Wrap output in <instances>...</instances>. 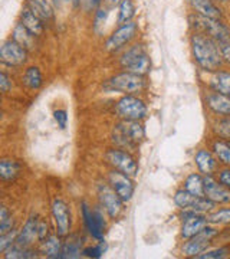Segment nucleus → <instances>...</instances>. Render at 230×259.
I'll return each mask as SVG.
<instances>
[{
  "instance_id": "1",
  "label": "nucleus",
  "mask_w": 230,
  "mask_h": 259,
  "mask_svg": "<svg viewBox=\"0 0 230 259\" xmlns=\"http://www.w3.org/2000/svg\"><path fill=\"white\" fill-rule=\"evenodd\" d=\"M190 47L194 62L202 71L213 74L221 69L224 61L221 58L220 47L214 39L202 32H193L190 36Z\"/></svg>"
},
{
  "instance_id": "2",
  "label": "nucleus",
  "mask_w": 230,
  "mask_h": 259,
  "mask_svg": "<svg viewBox=\"0 0 230 259\" xmlns=\"http://www.w3.org/2000/svg\"><path fill=\"white\" fill-rule=\"evenodd\" d=\"M146 137L144 127L140 124V121H125L122 120L112 130V141L115 146L124 150H134L141 144V141Z\"/></svg>"
},
{
  "instance_id": "3",
  "label": "nucleus",
  "mask_w": 230,
  "mask_h": 259,
  "mask_svg": "<svg viewBox=\"0 0 230 259\" xmlns=\"http://www.w3.org/2000/svg\"><path fill=\"white\" fill-rule=\"evenodd\" d=\"M190 25L194 28V32H202L214 39L217 44L230 40V29L221 22V19L207 18L194 12L190 15Z\"/></svg>"
},
{
  "instance_id": "4",
  "label": "nucleus",
  "mask_w": 230,
  "mask_h": 259,
  "mask_svg": "<svg viewBox=\"0 0 230 259\" xmlns=\"http://www.w3.org/2000/svg\"><path fill=\"white\" fill-rule=\"evenodd\" d=\"M120 65L124 71L141 76L147 75L151 71V59L144 45H134L127 49L120 58Z\"/></svg>"
},
{
  "instance_id": "5",
  "label": "nucleus",
  "mask_w": 230,
  "mask_h": 259,
  "mask_svg": "<svg viewBox=\"0 0 230 259\" xmlns=\"http://www.w3.org/2000/svg\"><path fill=\"white\" fill-rule=\"evenodd\" d=\"M217 236H219L217 228L213 225H207L199 235L184 242V245L181 246V253L186 258H197L199 255H202L203 252L210 248L212 242Z\"/></svg>"
},
{
  "instance_id": "6",
  "label": "nucleus",
  "mask_w": 230,
  "mask_h": 259,
  "mask_svg": "<svg viewBox=\"0 0 230 259\" xmlns=\"http://www.w3.org/2000/svg\"><path fill=\"white\" fill-rule=\"evenodd\" d=\"M144 87H146L144 76L132 74V72H128V71H124L121 74L114 75L107 82V88L110 91L122 93L125 95L140 93V91H143Z\"/></svg>"
},
{
  "instance_id": "7",
  "label": "nucleus",
  "mask_w": 230,
  "mask_h": 259,
  "mask_svg": "<svg viewBox=\"0 0 230 259\" xmlns=\"http://www.w3.org/2000/svg\"><path fill=\"white\" fill-rule=\"evenodd\" d=\"M115 111H117L121 120L141 121L147 117V105L138 97L128 94L117 102Z\"/></svg>"
},
{
  "instance_id": "8",
  "label": "nucleus",
  "mask_w": 230,
  "mask_h": 259,
  "mask_svg": "<svg viewBox=\"0 0 230 259\" xmlns=\"http://www.w3.org/2000/svg\"><path fill=\"white\" fill-rule=\"evenodd\" d=\"M105 158L115 170L122 171L127 176L135 177L138 175V163L128 151H124L121 148H111L107 151Z\"/></svg>"
},
{
  "instance_id": "9",
  "label": "nucleus",
  "mask_w": 230,
  "mask_h": 259,
  "mask_svg": "<svg viewBox=\"0 0 230 259\" xmlns=\"http://www.w3.org/2000/svg\"><path fill=\"white\" fill-rule=\"evenodd\" d=\"M98 199L101 207L107 212L111 219H118L124 212V202L121 197L115 193V190L111 187V185H100L98 186Z\"/></svg>"
},
{
  "instance_id": "10",
  "label": "nucleus",
  "mask_w": 230,
  "mask_h": 259,
  "mask_svg": "<svg viewBox=\"0 0 230 259\" xmlns=\"http://www.w3.org/2000/svg\"><path fill=\"white\" fill-rule=\"evenodd\" d=\"M181 219H183V222H181L180 235L184 241L199 235L207 225H210L207 221V214L197 213L194 210H183Z\"/></svg>"
},
{
  "instance_id": "11",
  "label": "nucleus",
  "mask_w": 230,
  "mask_h": 259,
  "mask_svg": "<svg viewBox=\"0 0 230 259\" xmlns=\"http://www.w3.org/2000/svg\"><path fill=\"white\" fill-rule=\"evenodd\" d=\"M28 49L20 47L13 39H8L0 48V61L8 66H22L28 61Z\"/></svg>"
},
{
  "instance_id": "12",
  "label": "nucleus",
  "mask_w": 230,
  "mask_h": 259,
  "mask_svg": "<svg viewBox=\"0 0 230 259\" xmlns=\"http://www.w3.org/2000/svg\"><path fill=\"white\" fill-rule=\"evenodd\" d=\"M82 219L86 231L89 232L94 239L102 242L104 241V232H105V221L100 209L92 210L86 203H82Z\"/></svg>"
},
{
  "instance_id": "13",
  "label": "nucleus",
  "mask_w": 230,
  "mask_h": 259,
  "mask_svg": "<svg viewBox=\"0 0 230 259\" xmlns=\"http://www.w3.org/2000/svg\"><path fill=\"white\" fill-rule=\"evenodd\" d=\"M137 32L138 25L134 20L121 25L120 28L117 29V30H114L110 35V37L107 39V42H105L107 51H117V49H120L124 45L129 44L134 37L137 36Z\"/></svg>"
},
{
  "instance_id": "14",
  "label": "nucleus",
  "mask_w": 230,
  "mask_h": 259,
  "mask_svg": "<svg viewBox=\"0 0 230 259\" xmlns=\"http://www.w3.org/2000/svg\"><path fill=\"white\" fill-rule=\"evenodd\" d=\"M131 179L132 177L127 176V175H124L122 171H118V170H112L110 176H108V182H110L111 187L115 190V193L120 196L121 200L124 203L129 202L132 199V196H134L135 187H134V183H132Z\"/></svg>"
},
{
  "instance_id": "15",
  "label": "nucleus",
  "mask_w": 230,
  "mask_h": 259,
  "mask_svg": "<svg viewBox=\"0 0 230 259\" xmlns=\"http://www.w3.org/2000/svg\"><path fill=\"white\" fill-rule=\"evenodd\" d=\"M204 196L216 204L230 203V190L214 176H204Z\"/></svg>"
},
{
  "instance_id": "16",
  "label": "nucleus",
  "mask_w": 230,
  "mask_h": 259,
  "mask_svg": "<svg viewBox=\"0 0 230 259\" xmlns=\"http://www.w3.org/2000/svg\"><path fill=\"white\" fill-rule=\"evenodd\" d=\"M52 216L56 225V233L61 238H66L71 231V212L64 200L56 199L52 204Z\"/></svg>"
},
{
  "instance_id": "17",
  "label": "nucleus",
  "mask_w": 230,
  "mask_h": 259,
  "mask_svg": "<svg viewBox=\"0 0 230 259\" xmlns=\"http://www.w3.org/2000/svg\"><path fill=\"white\" fill-rule=\"evenodd\" d=\"M194 164L203 176H214L216 171L219 170V160L213 154L212 150L207 148H199L196 151Z\"/></svg>"
},
{
  "instance_id": "18",
  "label": "nucleus",
  "mask_w": 230,
  "mask_h": 259,
  "mask_svg": "<svg viewBox=\"0 0 230 259\" xmlns=\"http://www.w3.org/2000/svg\"><path fill=\"white\" fill-rule=\"evenodd\" d=\"M204 101L213 114L219 117H230V97L210 90L206 94Z\"/></svg>"
},
{
  "instance_id": "19",
  "label": "nucleus",
  "mask_w": 230,
  "mask_h": 259,
  "mask_svg": "<svg viewBox=\"0 0 230 259\" xmlns=\"http://www.w3.org/2000/svg\"><path fill=\"white\" fill-rule=\"evenodd\" d=\"M20 23H23V26L29 29L35 36H40L45 30V20L39 18L36 13L30 8H28L26 5L20 12Z\"/></svg>"
},
{
  "instance_id": "20",
  "label": "nucleus",
  "mask_w": 230,
  "mask_h": 259,
  "mask_svg": "<svg viewBox=\"0 0 230 259\" xmlns=\"http://www.w3.org/2000/svg\"><path fill=\"white\" fill-rule=\"evenodd\" d=\"M37 225L39 222L35 218H29L26 223L23 225V228L18 232L15 243L23 248H29L35 242V239H37Z\"/></svg>"
},
{
  "instance_id": "21",
  "label": "nucleus",
  "mask_w": 230,
  "mask_h": 259,
  "mask_svg": "<svg viewBox=\"0 0 230 259\" xmlns=\"http://www.w3.org/2000/svg\"><path fill=\"white\" fill-rule=\"evenodd\" d=\"M187 2L193 8L194 12L199 13V15L214 19L223 18V13H221L220 8L216 5L214 0H187Z\"/></svg>"
},
{
  "instance_id": "22",
  "label": "nucleus",
  "mask_w": 230,
  "mask_h": 259,
  "mask_svg": "<svg viewBox=\"0 0 230 259\" xmlns=\"http://www.w3.org/2000/svg\"><path fill=\"white\" fill-rule=\"evenodd\" d=\"M36 37L37 36H35L29 29L23 26V23L18 22L16 26L12 30V37L10 39L18 42L19 45L23 47L25 49L32 51V49H35V45H36Z\"/></svg>"
},
{
  "instance_id": "23",
  "label": "nucleus",
  "mask_w": 230,
  "mask_h": 259,
  "mask_svg": "<svg viewBox=\"0 0 230 259\" xmlns=\"http://www.w3.org/2000/svg\"><path fill=\"white\" fill-rule=\"evenodd\" d=\"M209 87L213 91H217L223 95L230 97V71L219 69L213 72L209 81Z\"/></svg>"
},
{
  "instance_id": "24",
  "label": "nucleus",
  "mask_w": 230,
  "mask_h": 259,
  "mask_svg": "<svg viewBox=\"0 0 230 259\" xmlns=\"http://www.w3.org/2000/svg\"><path fill=\"white\" fill-rule=\"evenodd\" d=\"M62 246H64V243L61 242V236L56 233V235L48 236L46 239L42 241V243H40V252L45 255L46 258H62Z\"/></svg>"
},
{
  "instance_id": "25",
  "label": "nucleus",
  "mask_w": 230,
  "mask_h": 259,
  "mask_svg": "<svg viewBox=\"0 0 230 259\" xmlns=\"http://www.w3.org/2000/svg\"><path fill=\"white\" fill-rule=\"evenodd\" d=\"M26 6L30 8L36 13L39 18H42L45 22L52 20L55 16V8L49 0H26Z\"/></svg>"
},
{
  "instance_id": "26",
  "label": "nucleus",
  "mask_w": 230,
  "mask_h": 259,
  "mask_svg": "<svg viewBox=\"0 0 230 259\" xmlns=\"http://www.w3.org/2000/svg\"><path fill=\"white\" fill-rule=\"evenodd\" d=\"M22 82L29 90L37 91L43 85V75H42L40 69L37 66H29L28 69L25 71L23 76H22Z\"/></svg>"
},
{
  "instance_id": "27",
  "label": "nucleus",
  "mask_w": 230,
  "mask_h": 259,
  "mask_svg": "<svg viewBox=\"0 0 230 259\" xmlns=\"http://www.w3.org/2000/svg\"><path fill=\"white\" fill-rule=\"evenodd\" d=\"M213 154L219 160L223 166H230V141L227 140L216 139L213 141L212 148Z\"/></svg>"
},
{
  "instance_id": "28",
  "label": "nucleus",
  "mask_w": 230,
  "mask_h": 259,
  "mask_svg": "<svg viewBox=\"0 0 230 259\" xmlns=\"http://www.w3.org/2000/svg\"><path fill=\"white\" fill-rule=\"evenodd\" d=\"M184 189L193 196H204V176L202 173H192L184 180Z\"/></svg>"
},
{
  "instance_id": "29",
  "label": "nucleus",
  "mask_w": 230,
  "mask_h": 259,
  "mask_svg": "<svg viewBox=\"0 0 230 259\" xmlns=\"http://www.w3.org/2000/svg\"><path fill=\"white\" fill-rule=\"evenodd\" d=\"M20 173V164L15 160L3 158L0 161V177L3 182H12L19 176Z\"/></svg>"
},
{
  "instance_id": "30",
  "label": "nucleus",
  "mask_w": 230,
  "mask_h": 259,
  "mask_svg": "<svg viewBox=\"0 0 230 259\" xmlns=\"http://www.w3.org/2000/svg\"><path fill=\"white\" fill-rule=\"evenodd\" d=\"M207 221L213 226H229L230 225V207L214 209L207 213Z\"/></svg>"
},
{
  "instance_id": "31",
  "label": "nucleus",
  "mask_w": 230,
  "mask_h": 259,
  "mask_svg": "<svg viewBox=\"0 0 230 259\" xmlns=\"http://www.w3.org/2000/svg\"><path fill=\"white\" fill-rule=\"evenodd\" d=\"M118 23L124 25L128 23L132 20V18L135 16V5L132 0H122L118 6Z\"/></svg>"
},
{
  "instance_id": "32",
  "label": "nucleus",
  "mask_w": 230,
  "mask_h": 259,
  "mask_svg": "<svg viewBox=\"0 0 230 259\" xmlns=\"http://www.w3.org/2000/svg\"><path fill=\"white\" fill-rule=\"evenodd\" d=\"M6 259H28V258H36V252H33L29 248H23L19 245H12L9 249L5 252L3 255Z\"/></svg>"
},
{
  "instance_id": "33",
  "label": "nucleus",
  "mask_w": 230,
  "mask_h": 259,
  "mask_svg": "<svg viewBox=\"0 0 230 259\" xmlns=\"http://www.w3.org/2000/svg\"><path fill=\"white\" fill-rule=\"evenodd\" d=\"M213 133L217 139L230 141V117H220L213 124Z\"/></svg>"
},
{
  "instance_id": "34",
  "label": "nucleus",
  "mask_w": 230,
  "mask_h": 259,
  "mask_svg": "<svg viewBox=\"0 0 230 259\" xmlns=\"http://www.w3.org/2000/svg\"><path fill=\"white\" fill-rule=\"evenodd\" d=\"M194 199H196V196H193L192 193H189L186 189H180V190H177L174 194V204L178 207V209H181V210H189L190 207H192V204H193Z\"/></svg>"
},
{
  "instance_id": "35",
  "label": "nucleus",
  "mask_w": 230,
  "mask_h": 259,
  "mask_svg": "<svg viewBox=\"0 0 230 259\" xmlns=\"http://www.w3.org/2000/svg\"><path fill=\"white\" fill-rule=\"evenodd\" d=\"M82 250H81V245L79 241H66L62 246V258H69V259H76L82 256Z\"/></svg>"
},
{
  "instance_id": "36",
  "label": "nucleus",
  "mask_w": 230,
  "mask_h": 259,
  "mask_svg": "<svg viewBox=\"0 0 230 259\" xmlns=\"http://www.w3.org/2000/svg\"><path fill=\"white\" fill-rule=\"evenodd\" d=\"M15 229V221L12 218V214L8 210L6 206L0 207V235L8 233V232Z\"/></svg>"
},
{
  "instance_id": "37",
  "label": "nucleus",
  "mask_w": 230,
  "mask_h": 259,
  "mask_svg": "<svg viewBox=\"0 0 230 259\" xmlns=\"http://www.w3.org/2000/svg\"><path fill=\"white\" fill-rule=\"evenodd\" d=\"M230 253V248L227 246H220V248H214V249H207L203 252L202 255H199L196 259H223L227 258Z\"/></svg>"
},
{
  "instance_id": "38",
  "label": "nucleus",
  "mask_w": 230,
  "mask_h": 259,
  "mask_svg": "<svg viewBox=\"0 0 230 259\" xmlns=\"http://www.w3.org/2000/svg\"><path fill=\"white\" fill-rule=\"evenodd\" d=\"M18 232L19 231H15V229H13V231L8 232V233H3V235L0 236V252H2V253H5L12 245H15L16 236H18Z\"/></svg>"
},
{
  "instance_id": "39",
  "label": "nucleus",
  "mask_w": 230,
  "mask_h": 259,
  "mask_svg": "<svg viewBox=\"0 0 230 259\" xmlns=\"http://www.w3.org/2000/svg\"><path fill=\"white\" fill-rule=\"evenodd\" d=\"M107 252V246H104V241L101 242V245L100 246H94V248H85L82 250V253L85 256H88V258H101L102 255Z\"/></svg>"
},
{
  "instance_id": "40",
  "label": "nucleus",
  "mask_w": 230,
  "mask_h": 259,
  "mask_svg": "<svg viewBox=\"0 0 230 259\" xmlns=\"http://www.w3.org/2000/svg\"><path fill=\"white\" fill-rule=\"evenodd\" d=\"M107 18H108V10L98 8L95 12V19H94V30L95 32H98L100 26H102L107 22Z\"/></svg>"
},
{
  "instance_id": "41",
  "label": "nucleus",
  "mask_w": 230,
  "mask_h": 259,
  "mask_svg": "<svg viewBox=\"0 0 230 259\" xmlns=\"http://www.w3.org/2000/svg\"><path fill=\"white\" fill-rule=\"evenodd\" d=\"M216 179L220 182L221 185L230 190V166H224L220 170L216 171Z\"/></svg>"
},
{
  "instance_id": "42",
  "label": "nucleus",
  "mask_w": 230,
  "mask_h": 259,
  "mask_svg": "<svg viewBox=\"0 0 230 259\" xmlns=\"http://www.w3.org/2000/svg\"><path fill=\"white\" fill-rule=\"evenodd\" d=\"M54 118H55V121L58 122L59 128H66V124H68V112L65 111V110H56V111L54 112Z\"/></svg>"
},
{
  "instance_id": "43",
  "label": "nucleus",
  "mask_w": 230,
  "mask_h": 259,
  "mask_svg": "<svg viewBox=\"0 0 230 259\" xmlns=\"http://www.w3.org/2000/svg\"><path fill=\"white\" fill-rule=\"evenodd\" d=\"M0 90L3 94H8L12 90V79L5 71L0 72Z\"/></svg>"
},
{
  "instance_id": "44",
  "label": "nucleus",
  "mask_w": 230,
  "mask_h": 259,
  "mask_svg": "<svg viewBox=\"0 0 230 259\" xmlns=\"http://www.w3.org/2000/svg\"><path fill=\"white\" fill-rule=\"evenodd\" d=\"M102 0H79V5L85 12H92V10L98 9Z\"/></svg>"
},
{
  "instance_id": "45",
  "label": "nucleus",
  "mask_w": 230,
  "mask_h": 259,
  "mask_svg": "<svg viewBox=\"0 0 230 259\" xmlns=\"http://www.w3.org/2000/svg\"><path fill=\"white\" fill-rule=\"evenodd\" d=\"M49 236V226L45 221H40L37 225V239L42 242Z\"/></svg>"
},
{
  "instance_id": "46",
  "label": "nucleus",
  "mask_w": 230,
  "mask_h": 259,
  "mask_svg": "<svg viewBox=\"0 0 230 259\" xmlns=\"http://www.w3.org/2000/svg\"><path fill=\"white\" fill-rule=\"evenodd\" d=\"M221 52V58L226 64L230 65V40L227 42H223V44H219Z\"/></svg>"
},
{
  "instance_id": "47",
  "label": "nucleus",
  "mask_w": 230,
  "mask_h": 259,
  "mask_svg": "<svg viewBox=\"0 0 230 259\" xmlns=\"http://www.w3.org/2000/svg\"><path fill=\"white\" fill-rule=\"evenodd\" d=\"M107 5H110L111 8H115V6H120V3L122 0H104Z\"/></svg>"
},
{
  "instance_id": "48",
  "label": "nucleus",
  "mask_w": 230,
  "mask_h": 259,
  "mask_svg": "<svg viewBox=\"0 0 230 259\" xmlns=\"http://www.w3.org/2000/svg\"><path fill=\"white\" fill-rule=\"evenodd\" d=\"M51 3H52V6L55 8V9H59L61 6H62V3H64V0H49Z\"/></svg>"
},
{
  "instance_id": "49",
  "label": "nucleus",
  "mask_w": 230,
  "mask_h": 259,
  "mask_svg": "<svg viewBox=\"0 0 230 259\" xmlns=\"http://www.w3.org/2000/svg\"><path fill=\"white\" fill-rule=\"evenodd\" d=\"M71 3H72L74 6H79V0H71Z\"/></svg>"
},
{
  "instance_id": "50",
  "label": "nucleus",
  "mask_w": 230,
  "mask_h": 259,
  "mask_svg": "<svg viewBox=\"0 0 230 259\" xmlns=\"http://www.w3.org/2000/svg\"><path fill=\"white\" fill-rule=\"evenodd\" d=\"M214 2H219V3H226V2H229V0H214Z\"/></svg>"
},
{
  "instance_id": "51",
  "label": "nucleus",
  "mask_w": 230,
  "mask_h": 259,
  "mask_svg": "<svg viewBox=\"0 0 230 259\" xmlns=\"http://www.w3.org/2000/svg\"><path fill=\"white\" fill-rule=\"evenodd\" d=\"M65 2H71V0H64V3H65Z\"/></svg>"
}]
</instances>
